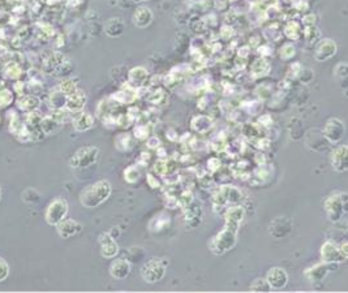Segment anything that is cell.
<instances>
[{"mask_svg": "<svg viewBox=\"0 0 348 293\" xmlns=\"http://www.w3.org/2000/svg\"><path fill=\"white\" fill-rule=\"evenodd\" d=\"M111 192H112V188L108 180H100L81 192L80 201L85 208H96L108 200Z\"/></svg>", "mask_w": 348, "mask_h": 293, "instance_id": "1", "label": "cell"}, {"mask_svg": "<svg viewBox=\"0 0 348 293\" xmlns=\"http://www.w3.org/2000/svg\"><path fill=\"white\" fill-rule=\"evenodd\" d=\"M100 148L96 146H86L77 150L70 160L72 168H88L92 167L100 160Z\"/></svg>", "mask_w": 348, "mask_h": 293, "instance_id": "2", "label": "cell"}, {"mask_svg": "<svg viewBox=\"0 0 348 293\" xmlns=\"http://www.w3.org/2000/svg\"><path fill=\"white\" fill-rule=\"evenodd\" d=\"M325 208L330 220H339L342 215L348 211V194L340 193V194H334L328 197L325 202Z\"/></svg>", "mask_w": 348, "mask_h": 293, "instance_id": "3", "label": "cell"}, {"mask_svg": "<svg viewBox=\"0 0 348 293\" xmlns=\"http://www.w3.org/2000/svg\"><path fill=\"white\" fill-rule=\"evenodd\" d=\"M166 274V262L162 260H150L141 268V276L146 283H156Z\"/></svg>", "mask_w": 348, "mask_h": 293, "instance_id": "4", "label": "cell"}, {"mask_svg": "<svg viewBox=\"0 0 348 293\" xmlns=\"http://www.w3.org/2000/svg\"><path fill=\"white\" fill-rule=\"evenodd\" d=\"M66 214H68L66 201L64 198H56L48 204L46 214H44V219L50 226H58L66 219Z\"/></svg>", "mask_w": 348, "mask_h": 293, "instance_id": "5", "label": "cell"}, {"mask_svg": "<svg viewBox=\"0 0 348 293\" xmlns=\"http://www.w3.org/2000/svg\"><path fill=\"white\" fill-rule=\"evenodd\" d=\"M236 242V230L226 227L222 232L216 234L212 242V249L214 253L222 254L228 252Z\"/></svg>", "mask_w": 348, "mask_h": 293, "instance_id": "6", "label": "cell"}, {"mask_svg": "<svg viewBox=\"0 0 348 293\" xmlns=\"http://www.w3.org/2000/svg\"><path fill=\"white\" fill-rule=\"evenodd\" d=\"M346 128L343 122L336 118H332V119H328L326 122L325 129H324V136L326 137L328 142L332 144H336V142L340 141L344 136Z\"/></svg>", "mask_w": 348, "mask_h": 293, "instance_id": "7", "label": "cell"}, {"mask_svg": "<svg viewBox=\"0 0 348 293\" xmlns=\"http://www.w3.org/2000/svg\"><path fill=\"white\" fill-rule=\"evenodd\" d=\"M266 282L268 283L270 288L274 290H282L288 283V275L280 267H272L270 268L266 275Z\"/></svg>", "mask_w": 348, "mask_h": 293, "instance_id": "8", "label": "cell"}, {"mask_svg": "<svg viewBox=\"0 0 348 293\" xmlns=\"http://www.w3.org/2000/svg\"><path fill=\"white\" fill-rule=\"evenodd\" d=\"M321 260L325 264H338L344 260L340 253V249L332 241H328L321 248Z\"/></svg>", "mask_w": 348, "mask_h": 293, "instance_id": "9", "label": "cell"}, {"mask_svg": "<svg viewBox=\"0 0 348 293\" xmlns=\"http://www.w3.org/2000/svg\"><path fill=\"white\" fill-rule=\"evenodd\" d=\"M336 52V44L332 40H322L317 43L314 58L318 62H326Z\"/></svg>", "mask_w": 348, "mask_h": 293, "instance_id": "10", "label": "cell"}, {"mask_svg": "<svg viewBox=\"0 0 348 293\" xmlns=\"http://www.w3.org/2000/svg\"><path fill=\"white\" fill-rule=\"evenodd\" d=\"M100 254L104 258H114L116 254L119 253V246L116 244L115 238L106 232L102 234L100 238Z\"/></svg>", "mask_w": 348, "mask_h": 293, "instance_id": "11", "label": "cell"}, {"mask_svg": "<svg viewBox=\"0 0 348 293\" xmlns=\"http://www.w3.org/2000/svg\"><path fill=\"white\" fill-rule=\"evenodd\" d=\"M56 227L58 234H59L60 238H73L77 234H80L81 230H82V226L78 222L73 220V219H64L62 223L58 224Z\"/></svg>", "mask_w": 348, "mask_h": 293, "instance_id": "12", "label": "cell"}, {"mask_svg": "<svg viewBox=\"0 0 348 293\" xmlns=\"http://www.w3.org/2000/svg\"><path fill=\"white\" fill-rule=\"evenodd\" d=\"M240 200H242L240 190H238L234 186H222V189L216 194L214 202H216V204L223 206L226 202H238Z\"/></svg>", "mask_w": 348, "mask_h": 293, "instance_id": "13", "label": "cell"}, {"mask_svg": "<svg viewBox=\"0 0 348 293\" xmlns=\"http://www.w3.org/2000/svg\"><path fill=\"white\" fill-rule=\"evenodd\" d=\"M88 96L86 92H81V90H77L76 92H73L70 96H66V108L70 112H80L82 111L85 104H86Z\"/></svg>", "mask_w": 348, "mask_h": 293, "instance_id": "14", "label": "cell"}, {"mask_svg": "<svg viewBox=\"0 0 348 293\" xmlns=\"http://www.w3.org/2000/svg\"><path fill=\"white\" fill-rule=\"evenodd\" d=\"M110 274L114 279L124 280L130 276V264L126 260H115L110 266Z\"/></svg>", "mask_w": 348, "mask_h": 293, "instance_id": "15", "label": "cell"}, {"mask_svg": "<svg viewBox=\"0 0 348 293\" xmlns=\"http://www.w3.org/2000/svg\"><path fill=\"white\" fill-rule=\"evenodd\" d=\"M149 78V72L144 68V66H136L132 68L128 73V84L133 86L134 89H140L142 88Z\"/></svg>", "mask_w": 348, "mask_h": 293, "instance_id": "16", "label": "cell"}, {"mask_svg": "<svg viewBox=\"0 0 348 293\" xmlns=\"http://www.w3.org/2000/svg\"><path fill=\"white\" fill-rule=\"evenodd\" d=\"M332 164L336 171H347L348 170V146H340L332 152Z\"/></svg>", "mask_w": 348, "mask_h": 293, "instance_id": "17", "label": "cell"}, {"mask_svg": "<svg viewBox=\"0 0 348 293\" xmlns=\"http://www.w3.org/2000/svg\"><path fill=\"white\" fill-rule=\"evenodd\" d=\"M244 218V210L240 206H234L230 208L226 212V227L231 228L234 230H238L240 222Z\"/></svg>", "mask_w": 348, "mask_h": 293, "instance_id": "18", "label": "cell"}, {"mask_svg": "<svg viewBox=\"0 0 348 293\" xmlns=\"http://www.w3.org/2000/svg\"><path fill=\"white\" fill-rule=\"evenodd\" d=\"M152 21V12L150 8L140 7L137 8L134 14H133V24L140 29L148 28Z\"/></svg>", "mask_w": 348, "mask_h": 293, "instance_id": "19", "label": "cell"}, {"mask_svg": "<svg viewBox=\"0 0 348 293\" xmlns=\"http://www.w3.org/2000/svg\"><path fill=\"white\" fill-rule=\"evenodd\" d=\"M328 274V264H314L308 270H305V276L308 278L312 283H316V282H321V280L325 279V276Z\"/></svg>", "mask_w": 348, "mask_h": 293, "instance_id": "20", "label": "cell"}, {"mask_svg": "<svg viewBox=\"0 0 348 293\" xmlns=\"http://www.w3.org/2000/svg\"><path fill=\"white\" fill-rule=\"evenodd\" d=\"M62 126H63V122L56 116H46V118H42V122H40V129L46 136L59 132Z\"/></svg>", "mask_w": 348, "mask_h": 293, "instance_id": "21", "label": "cell"}, {"mask_svg": "<svg viewBox=\"0 0 348 293\" xmlns=\"http://www.w3.org/2000/svg\"><path fill=\"white\" fill-rule=\"evenodd\" d=\"M94 126V118L88 112H82L73 120V128L77 132H86Z\"/></svg>", "mask_w": 348, "mask_h": 293, "instance_id": "22", "label": "cell"}, {"mask_svg": "<svg viewBox=\"0 0 348 293\" xmlns=\"http://www.w3.org/2000/svg\"><path fill=\"white\" fill-rule=\"evenodd\" d=\"M136 90L133 86H130V84L126 85V89L122 90V92H118L116 94L112 96V100H115L116 103L119 104H130L136 100Z\"/></svg>", "mask_w": 348, "mask_h": 293, "instance_id": "23", "label": "cell"}, {"mask_svg": "<svg viewBox=\"0 0 348 293\" xmlns=\"http://www.w3.org/2000/svg\"><path fill=\"white\" fill-rule=\"evenodd\" d=\"M190 126L193 128V130H196L197 133H206L209 132L210 129L212 128V119L210 116L206 115H198L194 116L190 122Z\"/></svg>", "mask_w": 348, "mask_h": 293, "instance_id": "24", "label": "cell"}, {"mask_svg": "<svg viewBox=\"0 0 348 293\" xmlns=\"http://www.w3.org/2000/svg\"><path fill=\"white\" fill-rule=\"evenodd\" d=\"M290 230H291V226H290L288 220L284 219V218H278L270 224V232H272L274 238H283V236L288 234Z\"/></svg>", "mask_w": 348, "mask_h": 293, "instance_id": "25", "label": "cell"}, {"mask_svg": "<svg viewBox=\"0 0 348 293\" xmlns=\"http://www.w3.org/2000/svg\"><path fill=\"white\" fill-rule=\"evenodd\" d=\"M17 107L24 112H33L40 107V99L36 96H22L17 100Z\"/></svg>", "mask_w": 348, "mask_h": 293, "instance_id": "26", "label": "cell"}, {"mask_svg": "<svg viewBox=\"0 0 348 293\" xmlns=\"http://www.w3.org/2000/svg\"><path fill=\"white\" fill-rule=\"evenodd\" d=\"M126 25L122 21V18H111L107 21L106 26H104V32L108 36H119L124 33Z\"/></svg>", "mask_w": 348, "mask_h": 293, "instance_id": "27", "label": "cell"}, {"mask_svg": "<svg viewBox=\"0 0 348 293\" xmlns=\"http://www.w3.org/2000/svg\"><path fill=\"white\" fill-rule=\"evenodd\" d=\"M268 72H270V64L265 58H258L252 64V76L254 78L266 76V74H268Z\"/></svg>", "mask_w": 348, "mask_h": 293, "instance_id": "28", "label": "cell"}, {"mask_svg": "<svg viewBox=\"0 0 348 293\" xmlns=\"http://www.w3.org/2000/svg\"><path fill=\"white\" fill-rule=\"evenodd\" d=\"M284 34L287 38L292 40H296L300 38V34H302V28L295 21H290L284 28Z\"/></svg>", "mask_w": 348, "mask_h": 293, "instance_id": "29", "label": "cell"}, {"mask_svg": "<svg viewBox=\"0 0 348 293\" xmlns=\"http://www.w3.org/2000/svg\"><path fill=\"white\" fill-rule=\"evenodd\" d=\"M66 94H63L62 92H54L52 96H51L50 106L54 110L60 111L63 107H66Z\"/></svg>", "mask_w": 348, "mask_h": 293, "instance_id": "30", "label": "cell"}, {"mask_svg": "<svg viewBox=\"0 0 348 293\" xmlns=\"http://www.w3.org/2000/svg\"><path fill=\"white\" fill-rule=\"evenodd\" d=\"M115 146L118 150L120 152H126V150H130V146H132V137L130 134H119L115 140Z\"/></svg>", "mask_w": 348, "mask_h": 293, "instance_id": "31", "label": "cell"}, {"mask_svg": "<svg viewBox=\"0 0 348 293\" xmlns=\"http://www.w3.org/2000/svg\"><path fill=\"white\" fill-rule=\"evenodd\" d=\"M77 90H78V88H77L76 81L73 78L64 80V81H62V84H60V92H63V94H66V96L73 94V92H76Z\"/></svg>", "mask_w": 348, "mask_h": 293, "instance_id": "32", "label": "cell"}, {"mask_svg": "<svg viewBox=\"0 0 348 293\" xmlns=\"http://www.w3.org/2000/svg\"><path fill=\"white\" fill-rule=\"evenodd\" d=\"M21 73H22V70H21L20 66L16 63L8 64L7 68L4 70V74H6V77H8V78L10 80L20 78Z\"/></svg>", "mask_w": 348, "mask_h": 293, "instance_id": "33", "label": "cell"}, {"mask_svg": "<svg viewBox=\"0 0 348 293\" xmlns=\"http://www.w3.org/2000/svg\"><path fill=\"white\" fill-rule=\"evenodd\" d=\"M146 100L152 103V104H162L166 100V92L160 89L154 90L152 92H150L149 96L146 98Z\"/></svg>", "mask_w": 348, "mask_h": 293, "instance_id": "34", "label": "cell"}, {"mask_svg": "<svg viewBox=\"0 0 348 293\" xmlns=\"http://www.w3.org/2000/svg\"><path fill=\"white\" fill-rule=\"evenodd\" d=\"M124 178H126V182H130V184L138 182V178H140L138 168H137L136 166H130V167L126 168V171H124Z\"/></svg>", "mask_w": 348, "mask_h": 293, "instance_id": "35", "label": "cell"}, {"mask_svg": "<svg viewBox=\"0 0 348 293\" xmlns=\"http://www.w3.org/2000/svg\"><path fill=\"white\" fill-rule=\"evenodd\" d=\"M295 54H296V48L294 47V44H291V43L284 44V46L280 48V51H279V55H280V58H282L283 60L292 59V58L295 56Z\"/></svg>", "mask_w": 348, "mask_h": 293, "instance_id": "36", "label": "cell"}, {"mask_svg": "<svg viewBox=\"0 0 348 293\" xmlns=\"http://www.w3.org/2000/svg\"><path fill=\"white\" fill-rule=\"evenodd\" d=\"M313 77L314 76H313L312 70H306V68H302V70H298V77H296V78L302 84H309L313 80Z\"/></svg>", "mask_w": 348, "mask_h": 293, "instance_id": "37", "label": "cell"}, {"mask_svg": "<svg viewBox=\"0 0 348 293\" xmlns=\"http://www.w3.org/2000/svg\"><path fill=\"white\" fill-rule=\"evenodd\" d=\"M304 34H305V38L308 40L309 43L316 42V40H317V38L320 36V32L316 26H306L305 28Z\"/></svg>", "mask_w": 348, "mask_h": 293, "instance_id": "38", "label": "cell"}, {"mask_svg": "<svg viewBox=\"0 0 348 293\" xmlns=\"http://www.w3.org/2000/svg\"><path fill=\"white\" fill-rule=\"evenodd\" d=\"M14 100V96L10 90L4 89L0 92V107H7Z\"/></svg>", "mask_w": 348, "mask_h": 293, "instance_id": "39", "label": "cell"}, {"mask_svg": "<svg viewBox=\"0 0 348 293\" xmlns=\"http://www.w3.org/2000/svg\"><path fill=\"white\" fill-rule=\"evenodd\" d=\"M250 288H252V290H256V292H268L270 290V286L266 282V279H257L254 280V283L252 284Z\"/></svg>", "mask_w": 348, "mask_h": 293, "instance_id": "40", "label": "cell"}, {"mask_svg": "<svg viewBox=\"0 0 348 293\" xmlns=\"http://www.w3.org/2000/svg\"><path fill=\"white\" fill-rule=\"evenodd\" d=\"M10 275V266L3 258H0V283L7 279Z\"/></svg>", "mask_w": 348, "mask_h": 293, "instance_id": "41", "label": "cell"}, {"mask_svg": "<svg viewBox=\"0 0 348 293\" xmlns=\"http://www.w3.org/2000/svg\"><path fill=\"white\" fill-rule=\"evenodd\" d=\"M148 136H149V129H148L146 126H137L136 128H134V137H136V138H148Z\"/></svg>", "mask_w": 348, "mask_h": 293, "instance_id": "42", "label": "cell"}, {"mask_svg": "<svg viewBox=\"0 0 348 293\" xmlns=\"http://www.w3.org/2000/svg\"><path fill=\"white\" fill-rule=\"evenodd\" d=\"M154 171L158 174H164L167 172V163L164 160H158L156 163Z\"/></svg>", "mask_w": 348, "mask_h": 293, "instance_id": "43", "label": "cell"}, {"mask_svg": "<svg viewBox=\"0 0 348 293\" xmlns=\"http://www.w3.org/2000/svg\"><path fill=\"white\" fill-rule=\"evenodd\" d=\"M335 72L339 77H347L348 76V64H339L336 68H335Z\"/></svg>", "mask_w": 348, "mask_h": 293, "instance_id": "44", "label": "cell"}, {"mask_svg": "<svg viewBox=\"0 0 348 293\" xmlns=\"http://www.w3.org/2000/svg\"><path fill=\"white\" fill-rule=\"evenodd\" d=\"M339 249H340V253L342 256H343V258H348V241L347 242H343V244L339 246Z\"/></svg>", "mask_w": 348, "mask_h": 293, "instance_id": "45", "label": "cell"}, {"mask_svg": "<svg viewBox=\"0 0 348 293\" xmlns=\"http://www.w3.org/2000/svg\"><path fill=\"white\" fill-rule=\"evenodd\" d=\"M148 146L149 148H158L160 146V140L156 138V137H152V138L148 141Z\"/></svg>", "mask_w": 348, "mask_h": 293, "instance_id": "46", "label": "cell"}, {"mask_svg": "<svg viewBox=\"0 0 348 293\" xmlns=\"http://www.w3.org/2000/svg\"><path fill=\"white\" fill-rule=\"evenodd\" d=\"M152 178H154V176L149 174V176H148V182H149V184L152 188H156V186H158V182H156V180H154Z\"/></svg>", "mask_w": 348, "mask_h": 293, "instance_id": "47", "label": "cell"}, {"mask_svg": "<svg viewBox=\"0 0 348 293\" xmlns=\"http://www.w3.org/2000/svg\"><path fill=\"white\" fill-rule=\"evenodd\" d=\"M132 2H134V3H140V2H146V0H132Z\"/></svg>", "mask_w": 348, "mask_h": 293, "instance_id": "48", "label": "cell"}, {"mask_svg": "<svg viewBox=\"0 0 348 293\" xmlns=\"http://www.w3.org/2000/svg\"><path fill=\"white\" fill-rule=\"evenodd\" d=\"M0 200H2V190H0Z\"/></svg>", "mask_w": 348, "mask_h": 293, "instance_id": "49", "label": "cell"}, {"mask_svg": "<svg viewBox=\"0 0 348 293\" xmlns=\"http://www.w3.org/2000/svg\"><path fill=\"white\" fill-rule=\"evenodd\" d=\"M184 2H192V0H184Z\"/></svg>", "mask_w": 348, "mask_h": 293, "instance_id": "50", "label": "cell"}]
</instances>
